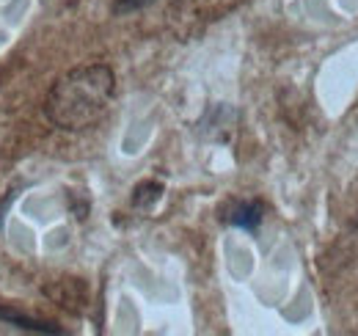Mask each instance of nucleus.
<instances>
[{
  "label": "nucleus",
  "instance_id": "1",
  "mask_svg": "<svg viewBox=\"0 0 358 336\" xmlns=\"http://www.w3.org/2000/svg\"><path fill=\"white\" fill-rule=\"evenodd\" d=\"M116 94V75L108 64H86L61 75L45 97L47 122L64 132H80L96 125Z\"/></svg>",
  "mask_w": 358,
  "mask_h": 336
},
{
  "label": "nucleus",
  "instance_id": "2",
  "mask_svg": "<svg viewBox=\"0 0 358 336\" xmlns=\"http://www.w3.org/2000/svg\"><path fill=\"white\" fill-rule=\"evenodd\" d=\"M229 223L231 226H240V229H257L262 223V204L259 202H243L237 204L231 215H229Z\"/></svg>",
  "mask_w": 358,
  "mask_h": 336
},
{
  "label": "nucleus",
  "instance_id": "3",
  "mask_svg": "<svg viewBox=\"0 0 358 336\" xmlns=\"http://www.w3.org/2000/svg\"><path fill=\"white\" fill-rule=\"evenodd\" d=\"M0 323H8V326H17L22 331H34V334H61V328L50 326V323H39V320H31L25 314H17L14 309H0Z\"/></svg>",
  "mask_w": 358,
  "mask_h": 336
},
{
  "label": "nucleus",
  "instance_id": "4",
  "mask_svg": "<svg viewBox=\"0 0 358 336\" xmlns=\"http://www.w3.org/2000/svg\"><path fill=\"white\" fill-rule=\"evenodd\" d=\"M149 3H155V0H116L113 14H133V11L143 8V6H149Z\"/></svg>",
  "mask_w": 358,
  "mask_h": 336
}]
</instances>
